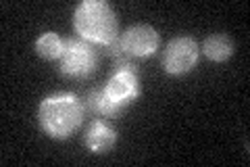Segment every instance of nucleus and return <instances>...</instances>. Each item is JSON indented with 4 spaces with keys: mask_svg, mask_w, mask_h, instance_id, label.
Masks as SVG:
<instances>
[{
    "mask_svg": "<svg viewBox=\"0 0 250 167\" xmlns=\"http://www.w3.org/2000/svg\"><path fill=\"white\" fill-rule=\"evenodd\" d=\"M83 107H85V113L88 115H94V117H106V119H117L121 117L125 111H127V107H121L117 105V102H113L111 98L104 94L103 86L100 88H92L88 94L83 96Z\"/></svg>",
    "mask_w": 250,
    "mask_h": 167,
    "instance_id": "6e6552de",
    "label": "nucleus"
},
{
    "mask_svg": "<svg viewBox=\"0 0 250 167\" xmlns=\"http://www.w3.org/2000/svg\"><path fill=\"white\" fill-rule=\"evenodd\" d=\"M36 54L44 61H59L62 50H65V38H61L54 31H44L34 44Z\"/></svg>",
    "mask_w": 250,
    "mask_h": 167,
    "instance_id": "9d476101",
    "label": "nucleus"
},
{
    "mask_svg": "<svg viewBox=\"0 0 250 167\" xmlns=\"http://www.w3.org/2000/svg\"><path fill=\"white\" fill-rule=\"evenodd\" d=\"M202 54L213 61V63H225L228 59H231L233 54V40L223 34V31H217V34H210L205 42H202Z\"/></svg>",
    "mask_w": 250,
    "mask_h": 167,
    "instance_id": "1a4fd4ad",
    "label": "nucleus"
},
{
    "mask_svg": "<svg viewBox=\"0 0 250 167\" xmlns=\"http://www.w3.org/2000/svg\"><path fill=\"white\" fill-rule=\"evenodd\" d=\"M103 90L108 98L121 107H131L142 94L140 86V67L131 69H113V75L103 86Z\"/></svg>",
    "mask_w": 250,
    "mask_h": 167,
    "instance_id": "39448f33",
    "label": "nucleus"
},
{
    "mask_svg": "<svg viewBox=\"0 0 250 167\" xmlns=\"http://www.w3.org/2000/svg\"><path fill=\"white\" fill-rule=\"evenodd\" d=\"M85 107L73 92H57L38 105V125L52 140H67L82 128Z\"/></svg>",
    "mask_w": 250,
    "mask_h": 167,
    "instance_id": "f257e3e1",
    "label": "nucleus"
},
{
    "mask_svg": "<svg viewBox=\"0 0 250 167\" xmlns=\"http://www.w3.org/2000/svg\"><path fill=\"white\" fill-rule=\"evenodd\" d=\"M121 44L125 54L134 61L148 59L159 50L161 34L148 23H138V25H131L121 34Z\"/></svg>",
    "mask_w": 250,
    "mask_h": 167,
    "instance_id": "423d86ee",
    "label": "nucleus"
},
{
    "mask_svg": "<svg viewBox=\"0 0 250 167\" xmlns=\"http://www.w3.org/2000/svg\"><path fill=\"white\" fill-rule=\"evenodd\" d=\"M100 50L103 48L85 42L82 38H65V50L57 61L59 73L65 79H73V82L90 79L98 71Z\"/></svg>",
    "mask_w": 250,
    "mask_h": 167,
    "instance_id": "7ed1b4c3",
    "label": "nucleus"
},
{
    "mask_svg": "<svg viewBox=\"0 0 250 167\" xmlns=\"http://www.w3.org/2000/svg\"><path fill=\"white\" fill-rule=\"evenodd\" d=\"M117 144V130L103 117L94 119V121L83 132V146L92 155H106L111 153Z\"/></svg>",
    "mask_w": 250,
    "mask_h": 167,
    "instance_id": "0eeeda50",
    "label": "nucleus"
},
{
    "mask_svg": "<svg viewBox=\"0 0 250 167\" xmlns=\"http://www.w3.org/2000/svg\"><path fill=\"white\" fill-rule=\"evenodd\" d=\"M73 29L77 38L104 48L121 36L119 17L113 6L103 0H83L73 11Z\"/></svg>",
    "mask_w": 250,
    "mask_h": 167,
    "instance_id": "f03ea898",
    "label": "nucleus"
},
{
    "mask_svg": "<svg viewBox=\"0 0 250 167\" xmlns=\"http://www.w3.org/2000/svg\"><path fill=\"white\" fill-rule=\"evenodd\" d=\"M200 46L192 36H177L169 40L161 54V67L167 75L182 77L188 75L198 65Z\"/></svg>",
    "mask_w": 250,
    "mask_h": 167,
    "instance_id": "20e7f679",
    "label": "nucleus"
}]
</instances>
